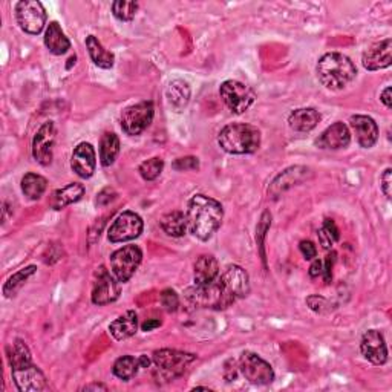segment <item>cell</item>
Returning <instances> with one entry per match:
<instances>
[{
  "mask_svg": "<svg viewBox=\"0 0 392 392\" xmlns=\"http://www.w3.org/2000/svg\"><path fill=\"white\" fill-rule=\"evenodd\" d=\"M218 145L230 155H250L261 147V130L245 123H232L219 132Z\"/></svg>",
  "mask_w": 392,
  "mask_h": 392,
  "instance_id": "3957f363",
  "label": "cell"
},
{
  "mask_svg": "<svg viewBox=\"0 0 392 392\" xmlns=\"http://www.w3.org/2000/svg\"><path fill=\"white\" fill-rule=\"evenodd\" d=\"M95 167H97V155L95 149L89 142H80L74 149L71 157V169L83 179H88L94 175Z\"/></svg>",
  "mask_w": 392,
  "mask_h": 392,
  "instance_id": "ac0fdd59",
  "label": "cell"
},
{
  "mask_svg": "<svg viewBox=\"0 0 392 392\" xmlns=\"http://www.w3.org/2000/svg\"><path fill=\"white\" fill-rule=\"evenodd\" d=\"M158 327H161V322H159V320H157V319H149V320H146L145 323L141 325V330L147 332V331H152V330H155V328H158Z\"/></svg>",
  "mask_w": 392,
  "mask_h": 392,
  "instance_id": "f907efd6",
  "label": "cell"
},
{
  "mask_svg": "<svg viewBox=\"0 0 392 392\" xmlns=\"http://www.w3.org/2000/svg\"><path fill=\"white\" fill-rule=\"evenodd\" d=\"M307 303L308 307L314 311V313H327L330 311V305H328V301L322 298V296H310V298L307 299Z\"/></svg>",
  "mask_w": 392,
  "mask_h": 392,
  "instance_id": "ab89813d",
  "label": "cell"
},
{
  "mask_svg": "<svg viewBox=\"0 0 392 392\" xmlns=\"http://www.w3.org/2000/svg\"><path fill=\"white\" fill-rule=\"evenodd\" d=\"M227 301L233 305L236 301L244 299L250 293V279L247 271L239 265L227 267L225 271L218 277Z\"/></svg>",
  "mask_w": 392,
  "mask_h": 392,
  "instance_id": "8fae6325",
  "label": "cell"
},
{
  "mask_svg": "<svg viewBox=\"0 0 392 392\" xmlns=\"http://www.w3.org/2000/svg\"><path fill=\"white\" fill-rule=\"evenodd\" d=\"M159 224L164 233H167L172 237H183L189 230L187 216L183 212H179V210H175V212H170L162 216Z\"/></svg>",
  "mask_w": 392,
  "mask_h": 392,
  "instance_id": "f1b7e54d",
  "label": "cell"
},
{
  "mask_svg": "<svg viewBox=\"0 0 392 392\" xmlns=\"http://www.w3.org/2000/svg\"><path fill=\"white\" fill-rule=\"evenodd\" d=\"M57 129L54 121H45L33 140V157L40 166H50L54 158Z\"/></svg>",
  "mask_w": 392,
  "mask_h": 392,
  "instance_id": "5bb4252c",
  "label": "cell"
},
{
  "mask_svg": "<svg viewBox=\"0 0 392 392\" xmlns=\"http://www.w3.org/2000/svg\"><path fill=\"white\" fill-rule=\"evenodd\" d=\"M175 170L178 172H184V170H198L199 169V159L196 157H184V158H178L174 161L172 164Z\"/></svg>",
  "mask_w": 392,
  "mask_h": 392,
  "instance_id": "f35d334b",
  "label": "cell"
},
{
  "mask_svg": "<svg viewBox=\"0 0 392 392\" xmlns=\"http://www.w3.org/2000/svg\"><path fill=\"white\" fill-rule=\"evenodd\" d=\"M13 380L18 391L22 392H39L46 388V377L34 363L11 368Z\"/></svg>",
  "mask_w": 392,
  "mask_h": 392,
  "instance_id": "2e32d148",
  "label": "cell"
},
{
  "mask_svg": "<svg viewBox=\"0 0 392 392\" xmlns=\"http://www.w3.org/2000/svg\"><path fill=\"white\" fill-rule=\"evenodd\" d=\"M159 302L162 305V308H164L167 313H174L178 310L179 307V298L178 294L174 290H164L159 296Z\"/></svg>",
  "mask_w": 392,
  "mask_h": 392,
  "instance_id": "74e56055",
  "label": "cell"
},
{
  "mask_svg": "<svg viewBox=\"0 0 392 392\" xmlns=\"http://www.w3.org/2000/svg\"><path fill=\"white\" fill-rule=\"evenodd\" d=\"M43 42L50 52L54 55H63L71 50L69 39L65 35L62 26L57 22H51L46 26Z\"/></svg>",
  "mask_w": 392,
  "mask_h": 392,
  "instance_id": "603a6c76",
  "label": "cell"
},
{
  "mask_svg": "<svg viewBox=\"0 0 392 392\" xmlns=\"http://www.w3.org/2000/svg\"><path fill=\"white\" fill-rule=\"evenodd\" d=\"M190 95H192V91H190L189 83L179 79L170 82L166 89V100L169 106L177 112H181L187 106Z\"/></svg>",
  "mask_w": 392,
  "mask_h": 392,
  "instance_id": "484cf974",
  "label": "cell"
},
{
  "mask_svg": "<svg viewBox=\"0 0 392 392\" xmlns=\"http://www.w3.org/2000/svg\"><path fill=\"white\" fill-rule=\"evenodd\" d=\"M83 196H84V186L80 183H71L59 190H55L50 204L54 210H62L71 204L79 203Z\"/></svg>",
  "mask_w": 392,
  "mask_h": 392,
  "instance_id": "4316f807",
  "label": "cell"
},
{
  "mask_svg": "<svg viewBox=\"0 0 392 392\" xmlns=\"http://www.w3.org/2000/svg\"><path fill=\"white\" fill-rule=\"evenodd\" d=\"M120 154V138L113 132H106L100 140V162L101 166H112Z\"/></svg>",
  "mask_w": 392,
  "mask_h": 392,
  "instance_id": "f546056e",
  "label": "cell"
},
{
  "mask_svg": "<svg viewBox=\"0 0 392 392\" xmlns=\"http://www.w3.org/2000/svg\"><path fill=\"white\" fill-rule=\"evenodd\" d=\"M351 142V132L345 123L337 121L322 132V135L315 140V146L323 150L345 149Z\"/></svg>",
  "mask_w": 392,
  "mask_h": 392,
  "instance_id": "d6986e66",
  "label": "cell"
},
{
  "mask_svg": "<svg viewBox=\"0 0 392 392\" xmlns=\"http://www.w3.org/2000/svg\"><path fill=\"white\" fill-rule=\"evenodd\" d=\"M140 368L141 366H140L138 357L135 359L133 356H123V357L117 359L116 363H113L112 372H113V376L118 377L120 380L129 381L138 374Z\"/></svg>",
  "mask_w": 392,
  "mask_h": 392,
  "instance_id": "d6a6232c",
  "label": "cell"
},
{
  "mask_svg": "<svg viewBox=\"0 0 392 392\" xmlns=\"http://www.w3.org/2000/svg\"><path fill=\"white\" fill-rule=\"evenodd\" d=\"M8 360L11 368H17L26 365V363H31V352L28 349L26 343L23 340H16L13 348L8 349Z\"/></svg>",
  "mask_w": 392,
  "mask_h": 392,
  "instance_id": "836d02e7",
  "label": "cell"
},
{
  "mask_svg": "<svg viewBox=\"0 0 392 392\" xmlns=\"http://www.w3.org/2000/svg\"><path fill=\"white\" fill-rule=\"evenodd\" d=\"M322 271H323V262L319 259H314V262L310 267V276L314 279V277L322 276Z\"/></svg>",
  "mask_w": 392,
  "mask_h": 392,
  "instance_id": "c3c4849f",
  "label": "cell"
},
{
  "mask_svg": "<svg viewBox=\"0 0 392 392\" xmlns=\"http://www.w3.org/2000/svg\"><path fill=\"white\" fill-rule=\"evenodd\" d=\"M318 236H319V242L325 248V250H330V248L334 245V239L330 236V233L325 232L323 228H320Z\"/></svg>",
  "mask_w": 392,
  "mask_h": 392,
  "instance_id": "7dc6e473",
  "label": "cell"
},
{
  "mask_svg": "<svg viewBox=\"0 0 392 392\" xmlns=\"http://www.w3.org/2000/svg\"><path fill=\"white\" fill-rule=\"evenodd\" d=\"M319 82L330 91H342L357 77V68L348 55L328 52L320 57L315 66Z\"/></svg>",
  "mask_w": 392,
  "mask_h": 392,
  "instance_id": "7a4b0ae2",
  "label": "cell"
},
{
  "mask_svg": "<svg viewBox=\"0 0 392 392\" xmlns=\"http://www.w3.org/2000/svg\"><path fill=\"white\" fill-rule=\"evenodd\" d=\"M116 198H117L116 190L108 187V189L101 190V192L97 195V201H95V203H97V206H108Z\"/></svg>",
  "mask_w": 392,
  "mask_h": 392,
  "instance_id": "ee69618b",
  "label": "cell"
},
{
  "mask_svg": "<svg viewBox=\"0 0 392 392\" xmlns=\"http://www.w3.org/2000/svg\"><path fill=\"white\" fill-rule=\"evenodd\" d=\"M142 261V252L137 245H124L111 254V270L118 282H128Z\"/></svg>",
  "mask_w": 392,
  "mask_h": 392,
  "instance_id": "ba28073f",
  "label": "cell"
},
{
  "mask_svg": "<svg viewBox=\"0 0 392 392\" xmlns=\"http://www.w3.org/2000/svg\"><path fill=\"white\" fill-rule=\"evenodd\" d=\"M237 371H239V365L236 366V362L235 360H228L225 363V368H224V377L227 381H232L237 377Z\"/></svg>",
  "mask_w": 392,
  "mask_h": 392,
  "instance_id": "bcb514c9",
  "label": "cell"
},
{
  "mask_svg": "<svg viewBox=\"0 0 392 392\" xmlns=\"http://www.w3.org/2000/svg\"><path fill=\"white\" fill-rule=\"evenodd\" d=\"M187 301L198 308H210V310H225L230 307V302L227 301L225 294L221 289V284L216 279L207 285H194L186 290Z\"/></svg>",
  "mask_w": 392,
  "mask_h": 392,
  "instance_id": "8992f818",
  "label": "cell"
},
{
  "mask_svg": "<svg viewBox=\"0 0 392 392\" xmlns=\"http://www.w3.org/2000/svg\"><path fill=\"white\" fill-rule=\"evenodd\" d=\"M380 181H381V190H383L385 196L388 199H391V196H392V190H391V187H392V169L391 167H388L383 172V175H381Z\"/></svg>",
  "mask_w": 392,
  "mask_h": 392,
  "instance_id": "7bdbcfd3",
  "label": "cell"
},
{
  "mask_svg": "<svg viewBox=\"0 0 392 392\" xmlns=\"http://www.w3.org/2000/svg\"><path fill=\"white\" fill-rule=\"evenodd\" d=\"M186 216L189 232L199 241H208L223 224L224 208L219 201L198 194L190 198Z\"/></svg>",
  "mask_w": 392,
  "mask_h": 392,
  "instance_id": "6da1fadb",
  "label": "cell"
},
{
  "mask_svg": "<svg viewBox=\"0 0 392 392\" xmlns=\"http://www.w3.org/2000/svg\"><path fill=\"white\" fill-rule=\"evenodd\" d=\"M360 351L372 365L381 366L388 362V348L385 336L379 330H369L363 334L360 342Z\"/></svg>",
  "mask_w": 392,
  "mask_h": 392,
  "instance_id": "9a60e30c",
  "label": "cell"
},
{
  "mask_svg": "<svg viewBox=\"0 0 392 392\" xmlns=\"http://www.w3.org/2000/svg\"><path fill=\"white\" fill-rule=\"evenodd\" d=\"M16 21L23 33L37 35L46 25V9L37 0H22L16 4Z\"/></svg>",
  "mask_w": 392,
  "mask_h": 392,
  "instance_id": "52a82bcc",
  "label": "cell"
},
{
  "mask_svg": "<svg viewBox=\"0 0 392 392\" xmlns=\"http://www.w3.org/2000/svg\"><path fill=\"white\" fill-rule=\"evenodd\" d=\"M299 250L307 261H313L314 257L318 256V248H315V245L311 241H302L299 244Z\"/></svg>",
  "mask_w": 392,
  "mask_h": 392,
  "instance_id": "b9f144b4",
  "label": "cell"
},
{
  "mask_svg": "<svg viewBox=\"0 0 392 392\" xmlns=\"http://www.w3.org/2000/svg\"><path fill=\"white\" fill-rule=\"evenodd\" d=\"M391 95H392V89H391V86H388V88H386L383 92H381V95H380V100H381V103H383L388 109H391V108H392V97H391Z\"/></svg>",
  "mask_w": 392,
  "mask_h": 392,
  "instance_id": "681fc988",
  "label": "cell"
},
{
  "mask_svg": "<svg viewBox=\"0 0 392 392\" xmlns=\"http://www.w3.org/2000/svg\"><path fill=\"white\" fill-rule=\"evenodd\" d=\"M310 174H311V170L308 167H303V166H294V167L286 169L282 172V174H279L274 178V181L269 189V194L273 198L279 196L281 194L285 192V190L291 189L293 186L301 184L302 181L307 179V177Z\"/></svg>",
  "mask_w": 392,
  "mask_h": 392,
  "instance_id": "44dd1931",
  "label": "cell"
},
{
  "mask_svg": "<svg viewBox=\"0 0 392 392\" xmlns=\"http://www.w3.org/2000/svg\"><path fill=\"white\" fill-rule=\"evenodd\" d=\"M336 259H337V253L332 250L331 253L327 254V259H325V262H323L322 276L327 284H330L332 279V267H334V264H336Z\"/></svg>",
  "mask_w": 392,
  "mask_h": 392,
  "instance_id": "60d3db41",
  "label": "cell"
},
{
  "mask_svg": "<svg viewBox=\"0 0 392 392\" xmlns=\"http://www.w3.org/2000/svg\"><path fill=\"white\" fill-rule=\"evenodd\" d=\"M120 284L118 279L113 274H111L104 267H100L95 271V279L92 285V294L91 299L94 305H99V307H103V305H108L116 302L120 298Z\"/></svg>",
  "mask_w": 392,
  "mask_h": 392,
  "instance_id": "7c38bea8",
  "label": "cell"
},
{
  "mask_svg": "<svg viewBox=\"0 0 392 392\" xmlns=\"http://www.w3.org/2000/svg\"><path fill=\"white\" fill-rule=\"evenodd\" d=\"M320 121V113L314 108H301L296 109L290 113L289 117V126L294 132H310Z\"/></svg>",
  "mask_w": 392,
  "mask_h": 392,
  "instance_id": "d4e9b609",
  "label": "cell"
},
{
  "mask_svg": "<svg viewBox=\"0 0 392 392\" xmlns=\"http://www.w3.org/2000/svg\"><path fill=\"white\" fill-rule=\"evenodd\" d=\"M155 108L152 101H141L128 106L121 112V129L129 137H137L154 121Z\"/></svg>",
  "mask_w": 392,
  "mask_h": 392,
  "instance_id": "5b68a950",
  "label": "cell"
},
{
  "mask_svg": "<svg viewBox=\"0 0 392 392\" xmlns=\"http://www.w3.org/2000/svg\"><path fill=\"white\" fill-rule=\"evenodd\" d=\"M270 225H271V215H270V212H264L261 216V221H259V224H257V228H256V241H257V245H259V248H261V256L264 261H265L264 239H265L267 232H269Z\"/></svg>",
  "mask_w": 392,
  "mask_h": 392,
  "instance_id": "8d00e7d4",
  "label": "cell"
},
{
  "mask_svg": "<svg viewBox=\"0 0 392 392\" xmlns=\"http://www.w3.org/2000/svg\"><path fill=\"white\" fill-rule=\"evenodd\" d=\"M46 187H47V181L42 175L26 174L22 178V192L28 199L31 201L40 199L46 192Z\"/></svg>",
  "mask_w": 392,
  "mask_h": 392,
  "instance_id": "1f68e13d",
  "label": "cell"
},
{
  "mask_svg": "<svg viewBox=\"0 0 392 392\" xmlns=\"http://www.w3.org/2000/svg\"><path fill=\"white\" fill-rule=\"evenodd\" d=\"M363 68L368 71L386 69L392 63V40L385 39L371 45L362 55Z\"/></svg>",
  "mask_w": 392,
  "mask_h": 392,
  "instance_id": "e0dca14e",
  "label": "cell"
},
{
  "mask_svg": "<svg viewBox=\"0 0 392 392\" xmlns=\"http://www.w3.org/2000/svg\"><path fill=\"white\" fill-rule=\"evenodd\" d=\"M138 11L137 2H129V0H117L112 4V14L120 22H130Z\"/></svg>",
  "mask_w": 392,
  "mask_h": 392,
  "instance_id": "e575fe53",
  "label": "cell"
},
{
  "mask_svg": "<svg viewBox=\"0 0 392 392\" xmlns=\"http://www.w3.org/2000/svg\"><path fill=\"white\" fill-rule=\"evenodd\" d=\"M86 47H88V52L91 60L95 66H99L101 69H111L116 65V55L106 47L101 45V42L95 35L86 37Z\"/></svg>",
  "mask_w": 392,
  "mask_h": 392,
  "instance_id": "83f0119b",
  "label": "cell"
},
{
  "mask_svg": "<svg viewBox=\"0 0 392 392\" xmlns=\"http://www.w3.org/2000/svg\"><path fill=\"white\" fill-rule=\"evenodd\" d=\"M157 371L155 374H159L161 380H174L181 377L189 368L190 363L196 360L195 354L178 351V349H157L152 354Z\"/></svg>",
  "mask_w": 392,
  "mask_h": 392,
  "instance_id": "277c9868",
  "label": "cell"
},
{
  "mask_svg": "<svg viewBox=\"0 0 392 392\" xmlns=\"http://www.w3.org/2000/svg\"><path fill=\"white\" fill-rule=\"evenodd\" d=\"M219 277V264L212 254L199 256L194 265L195 285H207Z\"/></svg>",
  "mask_w": 392,
  "mask_h": 392,
  "instance_id": "7402d4cb",
  "label": "cell"
},
{
  "mask_svg": "<svg viewBox=\"0 0 392 392\" xmlns=\"http://www.w3.org/2000/svg\"><path fill=\"white\" fill-rule=\"evenodd\" d=\"M322 228L327 233H330V236L334 239V242H337L340 239V232H339V227L336 225V223L332 221V219H325L323 221V225Z\"/></svg>",
  "mask_w": 392,
  "mask_h": 392,
  "instance_id": "f6af8a7d",
  "label": "cell"
},
{
  "mask_svg": "<svg viewBox=\"0 0 392 392\" xmlns=\"http://www.w3.org/2000/svg\"><path fill=\"white\" fill-rule=\"evenodd\" d=\"M145 223L135 212H123L108 230V239L112 244L128 242L140 237Z\"/></svg>",
  "mask_w": 392,
  "mask_h": 392,
  "instance_id": "4fadbf2b",
  "label": "cell"
},
{
  "mask_svg": "<svg viewBox=\"0 0 392 392\" xmlns=\"http://www.w3.org/2000/svg\"><path fill=\"white\" fill-rule=\"evenodd\" d=\"M351 129L363 149H371L379 140V126L374 118L368 116H352L349 118Z\"/></svg>",
  "mask_w": 392,
  "mask_h": 392,
  "instance_id": "ffe728a7",
  "label": "cell"
},
{
  "mask_svg": "<svg viewBox=\"0 0 392 392\" xmlns=\"http://www.w3.org/2000/svg\"><path fill=\"white\" fill-rule=\"evenodd\" d=\"M239 371L242 372L245 380L257 386L270 385L274 380V371L270 363L252 351H245L241 354V357H239Z\"/></svg>",
  "mask_w": 392,
  "mask_h": 392,
  "instance_id": "9c48e42d",
  "label": "cell"
},
{
  "mask_svg": "<svg viewBox=\"0 0 392 392\" xmlns=\"http://www.w3.org/2000/svg\"><path fill=\"white\" fill-rule=\"evenodd\" d=\"M138 331V315L135 311H128L109 325V332L116 340H126L135 336Z\"/></svg>",
  "mask_w": 392,
  "mask_h": 392,
  "instance_id": "cb8c5ba5",
  "label": "cell"
},
{
  "mask_svg": "<svg viewBox=\"0 0 392 392\" xmlns=\"http://www.w3.org/2000/svg\"><path fill=\"white\" fill-rule=\"evenodd\" d=\"M162 169H164V161H162L158 157H154L150 159L142 161L140 164V167H138V172H140V175H141L142 179L154 181L161 175Z\"/></svg>",
  "mask_w": 392,
  "mask_h": 392,
  "instance_id": "d590c367",
  "label": "cell"
},
{
  "mask_svg": "<svg viewBox=\"0 0 392 392\" xmlns=\"http://www.w3.org/2000/svg\"><path fill=\"white\" fill-rule=\"evenodd\" d=\"M37 271L35 265H28L25 269L18 270L13 276L8 277V281L4 284V296L6 299H11L14 296L23 289V285L28 282L31 276H34Z\"/></svg>",
  "mask_w": 392,
  "mask_h": 392,
  "instance_id": "4dcf8cb0",
  "label": "cell"
},
{
  "mask_svg": "<svg viewBox=\"0 0 392 392\" xmlns=\"http://www.w3.org/2000/svg\"><path fill=\"white\" fill-rule=\"evenodd\" d=\"M219 95H221L225 106L237 116L250 108L256 99V94L250 86L237 80L224 82L219 88Z\"/></svg>",
  "mask_w": 392,
  "mask_h": 392,
  "instance_id": "30bf717a",
  "label": "cell"
},
{
  "mask_svg": "<svg viewBox=\"0 0 392 392\" xmlns=\"http://www.w3.org/2000/svg\"><path fill=\"white\" fill-rule=\"evenodd\" d=\"M138 360H140V366H141V368H149V365H150V359H149L147 356H145V354H142V356H140Z\"/></svg>",
  "mask_w": 392,
  "mask_h": 392,
  "instance_id": "f5cc1de1",
  "label": "cell"
},
{
  "mask_svg": "<svg viewBox=\"0 0 392 392\" xmlns=\"http://www.w3.org/2000/svg\"><path fill=\"white\" fill-rule=\"evenodd\" d=\"M82 391H108V386L103 383H91V385H86Z\"/></svg>",
  "mask_w": 392,
  "mask_h": 392,
  "instance_id": "816d5d0a",
  "label": "cell"
}]
</instances>
